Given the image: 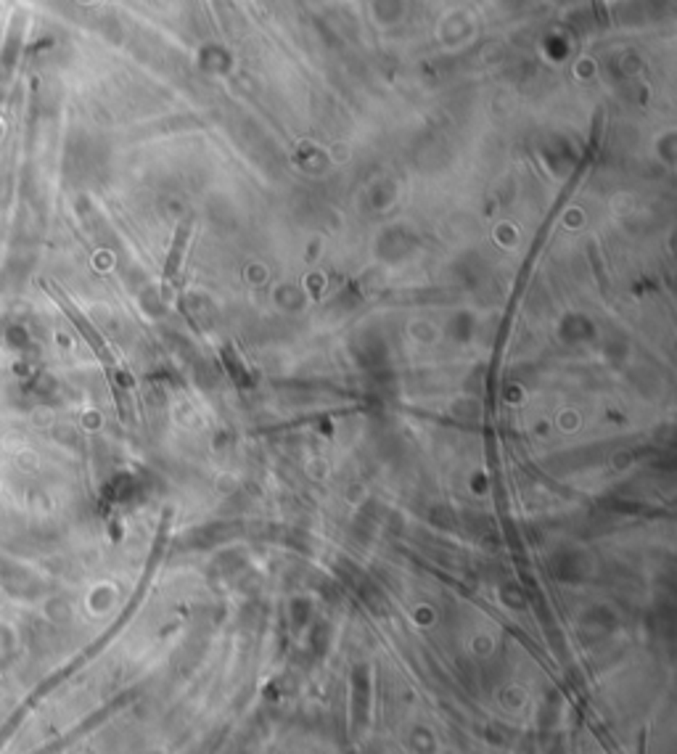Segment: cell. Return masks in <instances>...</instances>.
Segmentation results:
<instances>
[{
  "label": "cell",
  "mask_w": 677,
  "mask_h": 754,
  "mask_svg": "<svg viewBox=\"0 0 677 754\" xmlns=\"http://www.w3.org/2000/svg\"><path fill=\"white\" fill-rule=\"evenodd\" d=\"M188 233H191V220H186L180 228H177V238H175V246L170 251V260L164 265V291L170 289V283L175 281L177 276V267H180V257H183V249H186V241H188Z\"/></svg>",
  "instance_id": "cell-1"
}]
</instances>
